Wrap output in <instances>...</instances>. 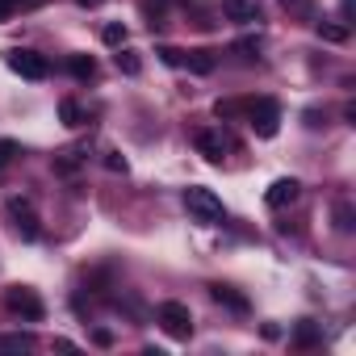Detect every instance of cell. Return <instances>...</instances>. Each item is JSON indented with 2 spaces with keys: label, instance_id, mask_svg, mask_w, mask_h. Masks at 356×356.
<instances>
[{
  "label": "cell",
  "instance_id": "cell-1",
  "mask_svg": "<svg viewBox=\"0 0 356 356\" xmlns=\"http://www.w3.org/2000/svg\"><path fill=\"white\" fill-rule=\"evenodd\" d=\"M185 210H189V218L202 222V227H218V222L227 218L222 197H218L214 189H206V185H189V189H185Z\"/></svg>",
  "mask_w": 356,
  "mask_h": 356
},
{
  "label": "cell",
  "instance_id": "cell-2",
  "mask_svg": "<svg viewBox=\"0 0 356 356\" xmlns=\"http://www.w3.org/2000/svg\"><path fill=\"white\" fill-rule=\"evenodd\" d=\"M243 109H248V126H252L260 138H273V134L281 130V105H277L273 97H256V101H248Z\"/></svg>",
  "mask_w": 356,
  "mask_h": 356
},
{
  "label": "cell",
  "instance_id": "cell-3",
  "mask_svg": "<svg viewBox=\"0 0 356 356\" xmlns=\"http://www.w3.org/2000/svg\"><path fill=\"white\" fill-rule=\"evenodd\" d=\"M5 63H9V72H17L22 80H47V76H51V59L38 55V51H26V47L5 51Z\"/></svg>",
  "mask_w": 356,
  "mask_h": 356
},
{
  "label": "cell",
  "instance_id": "cell-4",
  "mask_svg": "<svg viewBox=\"0 0 356 356\" xmlns=\"http://www.w3.org/2000/svg\"><path fill=\"white\" fill-rule=\"evenodd\" d=\"M155 318H159V327H163L172 339H189V335H193V310H189L185 302H163V306L155 310Z\"/></svg>",
  "mask_w": 356,
  "mask_h": 356
},
{
  "label": "cell",
  "instance_id": "cell-5",
  "mask_svg": "<svg viewBox=\"0 0 356 356\" xmlns=\"http://www.w3.org/2000/svg\"><path fill=\"white\" fill-rule=\"evenodd\" d=\"M5 306H9L13 314H22L26 323H42V314H47L42 298H38L30 285H9V289H5Z\"/></svg>",
  "mask_w": 356,
  "mask_h": 356
},
{
  "label": "cell",
  "instance_id": "cell-6",
  "mask_svg": "<svg viewBox=\"0 0 356 356\" xmlns=\"http://www.w3.org/2000/svg\"><path fill=\"white\" fill-rule=\"evenodd\" d=\"M9 218H13V231H17L26 243H34V239H38V231H42V227H38V214H34V206H30L26 197H13V202H9Z\"/></svg>",
  "mask_w": 356,
  "mask_h": 356
},
{
  "label": "cell",
  "instance_id": "cell-7",
  "mask_svg": "<svg viewBox=\"0 0 356 356\" xmlns=\"http://www.w3.org/2000/svg\"><path fill=\"white\" fill-rule=\"evenodd\" d=\"M298 197H302V185L293 181V176H281V181H273V185H268L264 206H268V210H285V206H293Z\"/></svg>",
  "mask_w": 356,
  "mask_h": 356
},
{
  "label": "cell",
  "instance_id": "cell-8",
  "mask_svg": "<svg viewBox=\"0 0 356 356\" xmlns=\"http://www.w3.org/2000/svg\"><path fill=\"white\" fill-rule=\"evenodd\" d=\"M222 17L235 26H256L260 22V5L256 0H222Z\"/></svg>",
  "mask_w": 356,
  "mask_h": 356
},
{
  "label": "cell",
  "instance_id": "cell-9",
  "mask_svg": "<svg viewBox=\"0 0 356 356\" xmlns=\"http://www.w3.org/2000/svg\"><path fill=\"white\" fill-rule=\"evenodd\" d=\"M193 147H197L210 163H222V155H227V138H222V130H197V134H193Z\"/></svg>",
  "mask_w": 356,
  "mask_h": 356
},
{
  "label": "cell",
  "instance_id": "cell-10",
  "mask_svg": "<svg viewBox=\"0 0 356 356\" xmlns=\"http://www.w3.org/2000/svg\"><path fill=\"white\" fill-rule=\"evenodd\" d=\"M210 298L218 302V306H227V310H235V314H248L252 310V302L239 293V289H231V285H210Z\"/></svg>",
  "mask_w": 356,
  "mask_h": 356
},
{
  "label": "cell",
  "instance_id": "cell-11",
  "mask_svg": "<svg viewBox=\"0 0 356 356\" xmlns=\"http://www.w3.org/2000/svg\"><path fill=\"white\" fill-rule=\"evenodd\" d=\"M293 348H314V343H323V327L318 323H310V318H302L298 327H293Z\"/></svg>",
  "mask_w": 356,
  "mask_h": 356
},
{
  "label": "cell",
  "instance_id": "cell-12",
  "mask_svg": "<svg viewBox=\"0 0 356 356\" xmlns=\"http://www.w3.org/2000/svg\"><path fill=\"white\" fill-rule=\"evenodd\" d=\"M185 67H189L193 76H210V72H214V55H210V51H185Z\"/></svg>",
  "mask_w": 356,
  "mask_h": 356
},
{
  "label": "cell",
  "instance_id": "cell-13",
  "mask_svg": "<svg viewBox=\"0 0 356 356\" xmlns=\"http://www.w3.org/2000/svg\"><path fill=\"white\" fill-rule=\"evenodd\" d=\"M318 38L343 47V42H348V22H318Z\"/></svg>",
  "mask_w": 356,
  "mask_h": 356
},
{
  "label": "cell",
  "instance_id": "cell-14",
  "mask_svg": "<svg viewBox=\"0 0 356 356\" xmlns=\"http://www.w3.org/2000/svg\"><path fill=\"white\" fill-rule=\"evenodd\" d=\"M67 72H72L76 80H92V76H97V59H92V55H72V59H67Z\"/></svg>",
  "mask_w": 356,
  "mask_h": 356
},
{
  "label": "cell",
  "instance_id": "cell-15",
  "mask_svg": "<svg viewBox=\"0 0 356 356\" xmlns=\"http://www.w3.org/2000/svg\"><path fill=\"white\" fill-rule=\"evenodd\" d=\"M59 118H63V126L76 130V126H84V105L72 101V97H63V101H59Z\"/></svg>",
  "mask_w": 356,
  "mask_h": 356
},
{
  "label": "cell",
  "instance_id": "cell-16",
  "mask_svg": "<svg viewBox=\"0 0 356 356\" xmlns=\"http://www.w3.org/2000/svg\"><path fill=\"white\" fill-rule=\"evenodd\" d=\"M34 335L30 331H13V335H0V352H30Z\"/></svg>",
  "mask_w": 356,
  "mask_h": 356
},
{
  "label": "cell",
  "instance_id": "cell-17",
  "mask_svg": "<svg viewBox=\"0 0 356 356\" xmlns=\"http://www.w3.org/2000/svg\"><path fill=\"white\" fill-rule=\"evenodd\" d=\"M356 227V210H352V202H335V231H352Z\"/></svg>",
  "mask_w": 356,
  "mask_h": 356
},
{
  "label": "cell",
  "instance_id": "cell-18",
  "mask_svg": "<svg viewBox=\"0 0 356 356\" xmlns=\"http://www.w3.org/2000/svg\"><path fill=\"white\" fill-rule=\"evenodd\" d=\"M126 38H130V34H126L122 22H109V26L101 30V42H105V47H126Z\"/></svg>",
  "mask_w": 356,
  "mask_h": 356
},
{
  "label": "cell",
  "instance_id": "cell-19",
  "mask_svg": "<svg viewBox=\"0 0 356 356\" xmlns=\"http://www.w3.org/2000/svg\"><path fill=\"white\" fill-rule=\"evenodd\" d=\"M118 72H126V76H138V72H143L138 55H134V51H126V47H118Z\"/></svg>",
  "mask_w": 356,
  "mask_h": 356
},
{
  "label": "cell",
  "instance_id": "cell-20",
  "mask_svg": "<svg viewBox=\"0 0 356 356\" xmlns=\"http://www.w3.org/2000/svg\"><path fill=\"white\" fill-rule=\"evenodd\" d=\"M17 155H22V147H17L13 138H0V168H9Z\"/></svg>",
  "mask_w": 356,
  "mask_h": 356
},
{
  "label": "cell",
  "instance_id": "cell-21",
  "mask_svg": "<svg viewBox=\"0 0 356 356\" xmlns=\"http://www.w3.org/2000/svg\"><path fill=\"white\" fill-rule=\"evenodd\" d=\"M155 55H159L168 67H185V51H176V47H159Z\"/></svg>",
  "mask_w": 356,
  "mask_h": 356
},
{
  "label": "cell",
  "instance_id": "cell-22",
  "mask_svg": "<svg viewBox=\"0 0 356 356\" xmlns=\"http://www.w3.org/2000/svg\"><path fill=\"white\" fill-rule=\"evenodd\" d=\"M235 51H239L243 59H256V55H260V38H243V42H235Z\"/></svg>",
  "mask_w": 356,
  "mask_h": 356
},
{
  "label": "cell",
  "instance_id": "cell-23",
  "mask_svg": "<svg viewBox=\"0 0 356 356\" xmlns=\"http://www.w3.org/2000/svg\"><path fill=\"white\" fill-rule=\"evenodd\" d=\"M55 168H59V172H76V168H80V155H76V151H63V155L55 159Z\"/></svg>",
  "mask_w": 356,
  "mask_h": 356
},
{
  "label": "cell",
  "instance_id": "cell-24",
  "mask_svg": "<svg viewBox=\"0 0 356 356\" xmlns=\"http://www.w3.org/2000/svg\"><path fill=\"white\" fill-rule=\"evenodd\" d=\"M105 168H109V172H122V176H126V168H130V163H126V159H122L118 151H105Z\"/></svg>",
  "mask_w": 356,
  "mask_h": 356
},
{
  "label": "cell",
  "instance_id": "cell-25",
  "mask_svg": "<svg viewBox=\"0 0 356 356\" xmlns=\"http://www.w3.org/2000/svg\"><path fill=\"white\" fill-rule=\"evenodd\" d=\"M239 109H243V105H235V101H218V105H214V113H218V118H235Z\"/></svg>",
  "mask_w": 356,
  "mask_h": 356
},
{
  "label": "cell",
  "instance_id": "cell-26",
  "mask_svg": "<svg viewBox=\"0 0 356 356\" xmlns=\"http://www.w3.org/2000/svg\"><path fill=\"white\" fill-rule=\"evenodd\" d=\"M92 343H97V348H109V343H113V331L97 327V331H92Z\"/></svg>",
  "mask_w": 356,
  "mask_h": 356
},
{
  "label": "cell",
  "instance_id": "cell-27",
  "mask_svg": "<svg viewBox=\"0 0 356 356\" xmlns=\"http://www.w3.org/2000/svg\"><path fill=\"white\" fill-rule=\"evenodd\" d=\"M306 126L318 130V126H323V113H318V109H306Z\"/></svg>",
  "mask_w": 356,
  "mask_h": 356
},
{
  "label": "cell",
  "instance_id": "cell-28",
  "mask_svg": "<svg viewBox=\"0 0 356 356\" xmlns=\"http://www.w3.org/2000/svg\"><path fill=\"white\" fill-rule=\"evenodd\" d=\"M17 9H13V0H0V22H9Z\"/></svg>",
  "mask_w": 356,
  "mask_h": 356
},
{
  "label": "cell",
  "instance_id": "cell-29",
  "mask_svg": "<svg viewBox=\"0 0 356 356\" xmlns=\"http://www.w3.org/2000/svg\"><path fill=\"white\" fill-rule=\"evenodd\" d=\"M13 9H42V0H13Z\"/></svg>",
  "mask_w": 356,
  "mask_h": 356
},
{
  "label": "cell",
  "instance_id": "cell-30",
  "mask_svg": "<svg viewBox=\"0 0 356 356\" xmlns=\"http://www.w3.org/2000/svg\"><path fill=\"white\" fill-rule=\"evenodd\" d=\"M80 9H97V5H105V0H76Z\"/></svg>",
  "mask_w": 356,
  "mask_h": 356
}]
</instances>
